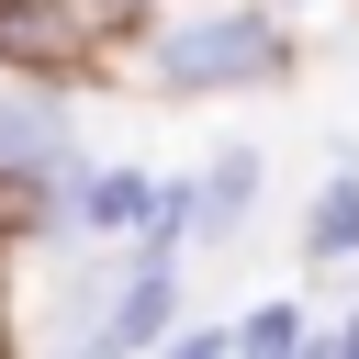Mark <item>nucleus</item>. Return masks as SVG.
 Masks as SVG:
<instances>
[{"label":"nucleus","instance_id":"1","mask_svg":"<svg viewBox=\"0 0 359 359\" xmlns=\"http://www.w3.org/2000/svg\"><path fill=\"white\" fill-rule=\"evenodd\" d=\"M135 67L168 90V101H236V90H280L292 79V22L269 0H191V11H157L135 34Z\"/></svg>","mask_w":359,"mask_h":359},{"label":"nucleus","instance_id":"2","mask_svg":"<svg viewBox=\"0 0 359 359\" xmlns=\"http://www.w3.org/2000/svg\"><path fill=\"white\" fill-rule=\"evenodd\" d=\"M135 11L146 0H0V56L34 67V79H56V90H79V79H101L146 34Z\"/></svg>","mask_w":359,"mask_h":359},{"label":"nucleus","instance_id":"3","mask_svg":"<svg viewBox=\"0 0 359 359\" xmlns=\"http://www.w3.org/2000/svg\"><path fill=\"white\" fill-rule=\"evenodd\" d=\"M79 168H90V157H79V123H67V90L0 56V180H22L34 202H56V191L79 180Z\"/></svg>","mask_w":359,"mask_h":359},{"label":"nucleus","instance_id":"4","mask_svg":"<svg viewBox=\"0 0 359 359\" xmlns=\"http://www.w3.org/2000/svg\"><path fill=\"white\" fill-rule=\"evenodd\" d=\"M180 325V236H135V258L112 269V303H101V348L112 359H146L157 337Z\"/></svg>","mask_w":359,"mask_h":359},{"label":"nucleus","instance_id":"5","mask_svg":"<svg viewBox=\"0 0 359 359\" xmlns=\"http://www.w3.org/2000/svg\"><path fill=\"white\" fill-rule=\"evenodd\" d=\"M348 258H359V168H337L303 202V269H348Z\"/></svg>","mask_w":359,"mask_h":359},{"label":"nucleus","instance_id":"6","mask_svg":"<svg viewBox=\"0 0 359 359\" xmlns=\"http://www.w3.org/2000/svg\"><path fill=\"white\" fill-rule=\"evenodd\" d=\"M224 337H236V359H292V348H303V303H258V314H236Z\"/></svg>","mask_w":359,"mask_h":359},{"label":"nucleus","instance_id":"7","mask_svg":"<svg viewBox=\"0 0 359 359\" xmlns=\"http://www.w3.org/2000/svg\"><path fill=\"white\" fill-rule=\"evenodd\" d=\"M146 359H236V337H224V325H168Z\"/></svg>","mask_w":359,"mask_h":359},{"label":"nucleus","instance_id":"8","mask_svg":"<svg viewBox=\"0 0 359 359\" xmlns=\"http://www.w3.org/2000/svg\"><path fill=\"white\" fill-rule=\"evenodd\" d=\"M11 236H34V191H22V180H0V247H11Z\"/></svg>","mask_w":359,"mask_h":359},{"label":"nucleus","instance_id":"9","mask_svg":"<svg viewBox=\"0 0 359 359\" xmlns=\"http://www.w3.org/2000/svg\"><path fill=\"white\" fill-rule=\"evenodd\" d=\"M325 359H359V314H348V325H337V337H325Z\"/></svg>","mask_w":359,"mask_h":359},{"label":"nucleus","instance_id":"10","mask_svg":"<svg viewBox=\"0 0 359 359\" xmlns=\"http://www.w3.org/2000/svg\"><path fill=\"white\" fill-rule=\"evenodd\" d=\"M56 359H112V348H101V337H79V348H56Z\"/></svg>","mask_w":359,"mask_h":359},{"label":"nucleus","instance_id":"11","mask_svg":"<svg viewBox=\"0 0 359 359\" xmlns=\"http://www.w3.org/2000/svg\"><path fill=\"white\" fill-rule=\"evenodd\" d=\"M292 359H325V337H303V348H292Z\"/></svg>","mask_w":359,"mask_h":359},{"label":"nucleus","instance_id":"12","mask_svg":"<svg viewBox=\"0 0 359 359\" xmlns=\"http://www.w3.org/2000/svg\"><path fill=\"white\" fill-rule=\"evenodd\" d=\"M269 11H292V0H269Z\"/></svg>","mask_w":359,"mask_h":359}]
</instances>
